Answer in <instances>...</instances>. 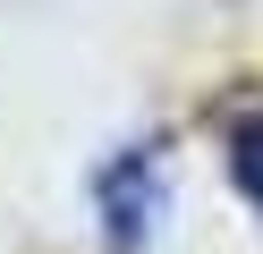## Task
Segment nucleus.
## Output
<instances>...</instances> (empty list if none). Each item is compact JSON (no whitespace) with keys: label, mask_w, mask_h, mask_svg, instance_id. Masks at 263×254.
<instances>
[{"label":"nucleus","mask_w":263,"mask_h":254,"mask_svg":"<svg viewBox=\"0 0 263 254\" xmlns=\"http://www.w3.org/2000/svg\"><path fill=\"white\" fill-rule=\"evenodd\" d=\"M229 178H238V195L263 212V110H246L238 135H229Z\"/></svg>","instance_id":"1"}]
</instances>
